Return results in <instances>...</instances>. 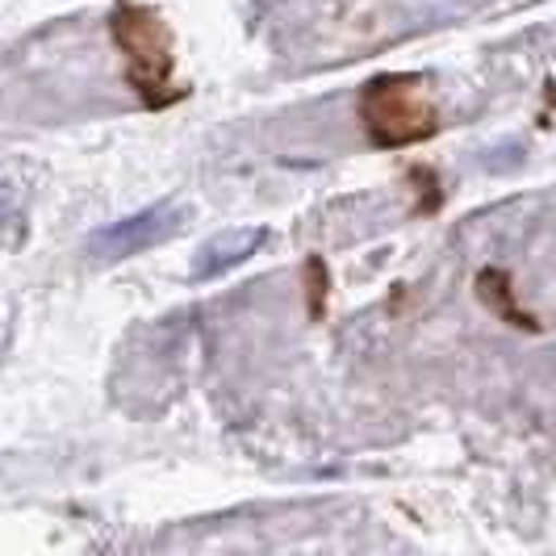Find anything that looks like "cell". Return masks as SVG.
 <instances>
[{"label":"cell","mask_w":556,"mask_h":556,"mask_svg":"<svg viewBox=\"0 0 556 556\" xmlns=\"http://www.w3.org/2000/svg\"><path fill=\"white\" fill-rule=\"evenodd\" d=\"M110 34L126 59V80L147 110H164L185 97V88L172 84L176 55H172L167 22L151 4H117L110 17Z\"/></svg>","instance_id":"obj_1"},{"label":"cell","mask_w":556,"mask_h":556,"mask_svg":"<svg viewBox=\"0 0 556 556\" xmlns=\"http://www.w3.org/2000/svg\"><path fill=\"white\" fill-rule=\"evenodd\" d=\"M361 126L377 147L397 151V147H415V142L435 139L440 117L431 110L418 76L386 72V76H372L361 88Z\"/></svg>","instance_id":"obj_2"},{"label":"cell","mask_w":556,"mask_h":556,"mask_svg":"<svg viewBox=\"0 0 556 556\" xmlns=\"http://www.w3.org/2000/svg\"><path fill=\"white\" fill-rule=\"evenodd\" d=\"M167 226H172V214H167V210H147V214L126 218V223L105 226V230L92 239V251H97L101 260H126V255H135V251H142V248H155L167 235Z\"/></svg>","instance_id":"obj_3"},{"label":"cell","mask_w":556,"mask_h":556,"mask_svg":"<svg viewBox=\"0 0 556 556\" xmlns=\"http://www.w3.org/2000/svg\"><path fill=\"white\" fill-rule=\"evenodd\" d=\"M473 289H477V298H481V306L490 309V314H498V323H506V327H515V331H523V334L544 331L540 318L519 306V298H515V280H510L506 268H481L473 280Z\"/></svg>","instance_id":"obj_4"},{"label":"cell","mask_w":556,"mask_h":556,"mask_svg":"<svg viewBox=\"0 0 556 556\" xmlns=\"http://www.w3.org/2000/svg\"><path fill=\"white\" fill-rule=\"evenodd\" d=\"M306 298H309V318H323V306L331 298V277H327V264L318 255L306 260Z\"/></svg>","instance_id":"obj_5"}]
</instances>
